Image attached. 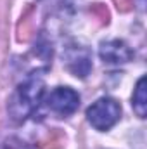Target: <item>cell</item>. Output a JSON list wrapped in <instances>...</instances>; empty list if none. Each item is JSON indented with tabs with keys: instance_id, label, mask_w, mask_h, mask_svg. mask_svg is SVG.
<instances>
[{
	"instance_id": "obj_1",
	"label": "cell",
	"mask_w": 147,
	"mask_h": 149,
	"mask_svg": "<svg viewBox=\"0 0 147 149\" xmlns=\"http://www.w3.org/2000/svg\"><path fill=\"white\" fill-rule=\"evenodd\" d=\"M45 92V81L38 73L28 76L23 83L17 85L10 101H9V113L16 121L26 120L35 111L38 102L42 101Z\"/></svg>"
},
{
	"instance_id": "obj_2",
	"label": "cell",
	"mask_w": 147,
	"mask_h": 149,
	"mask_svg": "<svg viewBox=\"0 0 147 149\" xmlns=\"http://www.w3.org/2000/svg\"><path fill=\"white\" fill-rule=\"evenodd\" d=\"M121 116V106L111 99V97H102L95 101L88 109H87V120L88 123L101 132H106L112 128Z\"/></svg>"
},
{
	"instance_id": "obj_3",
	"label": "cell",
	"mask_w": 147,
	"mask_h": 149,
	"mask_svg": "<svg viewBox=\"0 0 147 149\" xmlns=\"http://www.w3.org/2000/svg\"><path fill=\"white\" fill-rule=\"evenodd\" d=\"M80 106V95L69 87H57L47 95V108L59 116H69Z\"/></svg>"
},
{
	"instance_id": "obj_4",
	"label": "cell",
	"mask_w": 147,
	"mask_h": 149,
	"mask_svg": "<svg viewBox=\"0 0 147 149\" xmlns=\"http://www.w3.org/2000/svg\"><path fill=\"white\" fill-rule=\"evenodd\" d=\"M99 56L107 64H125L133 59V50L123 40H107L101 43Z\"/></svg>"
},
{
	"instance_id": "obj_5",
	"label": "cell",
	"mask_w": 147,
	"mask_h": 149,
	"mask_svg": "<svg viewBox=\"0 0 147 149\" xmlns=\"http://www.w3.org/2000/svg\"><path fill=\"white\" fill-rule=\"evenodd\" d=\"M68 68L73 71L76 76H87L90 68H92V61L87 50L83 49H73L68 54Z\"/></svg>"
},
{
	"instance_id": "obj_6",
	"label": "cell",
	"mask_w": 147,
	"mask_h": 149,
	"mask_svg": "<svg viewBox=\"0 0 147 149\" xmlns=\"http://www.w3.org/2000/svg\"><path fill=\"white\" fill-rule=\"evenodd\" d=\"M132 104H133V111L137 113V116L146 118L147 114V80L146 76H142L137 81L133 97H132Z\"/></svg>"
}]
</instances>
